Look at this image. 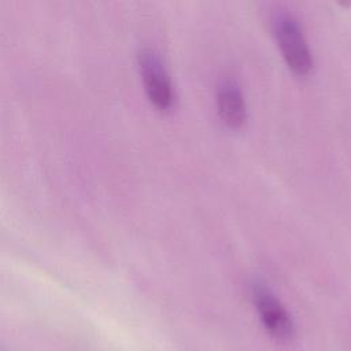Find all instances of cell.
<instances>
[{
  "label": "cell",
  "instance_id": "7a4b0ae2",
  "mask_svg": "<svg viewBox=\"0 0 351 351\" xmlns=\"http://www.w3.org/2000/svg\"><path fill=\"white\" fill-rule=\"evenodd\" d=\"M138 67L148 99L160 110L171 108L174 89L160 55L151 47L138 51Z\"/></svg>",
  "mask_w": 351,
  "mask_h": 351
},
{
  "label": "cell",
  "instance_id": "6da1fadb",
  "mask_svg": "<svg viewBox=\"0 0 351 351\" xmlns=\"http://www.w3.org/2000/svg\"><path fill=\"white\" fill-rule=\"evenodd\" d=\"M273 29L289 69L298 74H307L313 67V59L303 29L296 16L285 10L277 11L273 18Z\"/></svg>",
  "mask_w": 351,
  "mask_h": 351
},
{
  "label": "cell",
  "instance_id": "3957f363",
  "mask_svg": "<svg viewBox=\"0 0 351 351\" xmlns=\"http://www.w3.org/2000/svg\"><path fill=\"white\" fill-rule=\"evenodd\" d=\"M252 298L266 329L278 340L291 339L293 335L292 321L270 288L261 281H255L252 284Z\"/></svg>",
  "mask_w": 351,
  "mask_h": 351
},
{
  "label": "cell",
  "instance_id": "277c9868",
  "mask_svg": "<svg viewBox=\"0 0 351 351\" xmlns=\"http://www.w3.org/2000/svg\"><path fill=\"white\" fill-rule=\"evenodd\" d=\"M217 106L221 119L230 128H240L245 121V101L241 86L230 75L222 77L217 86Z\"/></svg>",
  "mask_w": 351,
  "mask_h": 351
}]
</instances>
